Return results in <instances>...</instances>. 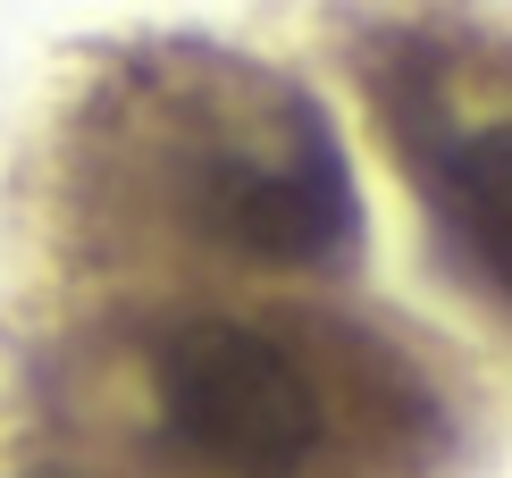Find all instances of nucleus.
<instances>
[{"mask_svg": "<svg viewBox=\"0 0 512 478\" xmlns=\"http://www.w3.org/2000/svg\"><path fill=\"white\" fill-rule=\"evenodd\" d=\"M152 386H160L168 437L244 478L303 470L319 453V428H328L303 361L244 319H185L152 353Z\"/></svg>", "mask_w": 512, "mask_h": 478, "instance_id": "nucleus-1", "label": "nucleus"}, {"mask_svg": "<svg viewBox=\"0 0 512 478\" xmlns=\"http://www.w3.org/2000/svg\"><path fill=\"white\" fill-rule=\"evenodd\" d=\"M194 219L227 252L269 269H328L345 260L361 210L328 118L311 101H277V126L252 143H219L194 177Z\"/></svg>", "mask_w": 512, "mask_h": 478, "instance_id": "nucleus-2", "label": "nucleus"}, {"mask_svg": "<svg viewBox=\"0 0 512 478\" xmlns=\"http://www.w3.org/2000/svg\"><path fill=\"white\" fill-rule=\"evenodd\" d=\"M420 185L445 244L512 302V118H437V135H420Z\"/></svg>", "mask_w": 512, "mask_h": 478, "instance_id": "nucleus-3", "label": "nucleus"}, {"mask_svg": "<svg viewBox=\"0 0 512 478\" xmlns=\"http://www.w3.org/2000/svg\"><path fill=\"white\" fill-rule=\"evenodd\" d=\"M26 478H76V470H26Z\"/></svg>", "mask_w": 512, "mask_h": 478, "instance_id": "nucleus-4", "label": "nucleus"}]
</instances>
